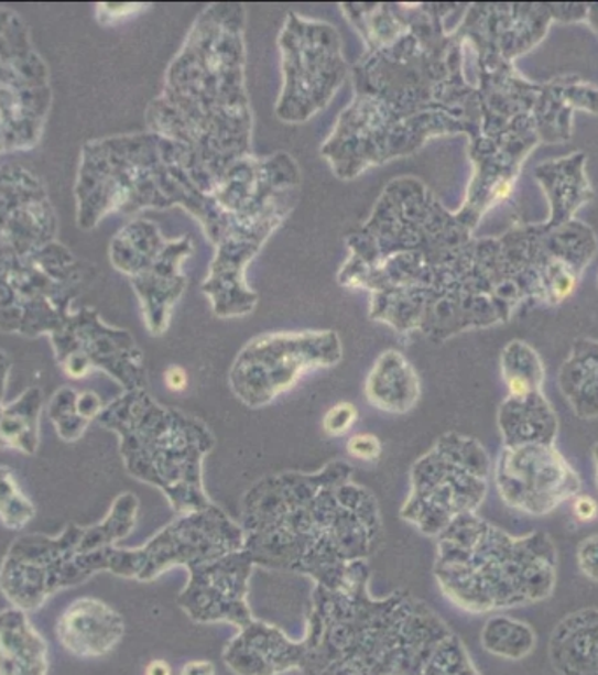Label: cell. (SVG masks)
Instances as JSON below:
<instances>
[{
    "label": "cell",
    "instance_id": "1",
    "mask_svg": "<svg viewBox=\"0 0 598 675\" xmlns=\"http://www.w3.org/2000/svg\"><path fill=\"white\" fill-rule=\"evenodd\" d=\"M350 464L317 472L267 476L243 496V549L255 565L303 574L336 590L357 562H368L382 537L377 499L354 483Z\"/></svg>",
    "mask_w": 598,
    "mask_h": 675
},
{
    "label": "cell",
    "instance_id": "21",
    "mask_svg": "<svg viewBox=\"0 0 598 675\" xmlns=\"http://www.w3.org/2000/svg\"><path fill=\"white\" fill-rule=\"evenodd\" d=\"M347 451L352 459L377 462L382 457V442L374 434H354L347 442Z\"/></svg>",
    "mask_w": 598,
    "mask_h": 675
},
{
    "label": "cell",
    "instance_id": "10",
    "mask_svg": "<svg viewBox=\"0 0 598 675\" xmlns=\"http://www.w3.org/2000/svg\"><path fill=\"white\" fill-rule=\"evenodd\" d=\"M303 642H294L281 629L254 620L240 630L225 651L226 667L237 675H281L302 671Z\"/></svg>",
    "mask_w": 598,
    "mask_h": 675
},
{
    "label": "cell",
    "instance_id": "18",
    "mask_svg": "<svg viewBox=\"0 0 598 675\" xmlns=\"http://www.w3.org/2000/svg\"><path fill=\"white\" fill-rule=\"evenodd\" d=\"M502 377L511 398H525L541 392L544 370L534 350L526 345L513 344L508 347L502 359Z\"/></svg>",
    "mask_w": 598,
    "mask_h": 675
},
{
    "label": "cell",
    "instance_id": "13",
    "mask_svg": "<svg viewBox=\"0 0 598 675\" xmlns=\"http://www.w3.org/2000/svg\"><path fill=\"white\" fill-rule=\"evenodd\" d=\"M366 398L374 409L403 415L418 403L421 383L401 353L387 352L371 371L366 383Z\"/></svg>",
    "mask_w": 598,
    "mask_h": 675
},
{
    "label": "cell",
    "instance_id": "2",
    "mask_svg": "<svg viewBox=\"0 0 598 675\" xmlns=\"http://www.w3.org/2000/svg\"><path fill=\"white\" fill-rule=\"evenodd\" d=\"M357 562L340 588L315 587L303 639L306 675H421L452 630L406 591L373 599Z\"/></svg>",
    "mask_w": 598,
    "mask_h": 675
},
{
    "label": "cell",
    "instance_id": "11",
    "mask_svg": "<svg viewBox=\"0 0 598 675\" xmlns=\"http://www.w3.org/2000/svg\"><path fill=\"white\" fill-rule=\"evenodd\" d=\"M502 446L556 445L561 422L541 392L508 398L497 413Z\"/></svg>",
    "mask_w": 598,
    "mask_h": 675
},
{
    "label": "cell",
    "instance_id": "16",
    "mask_svg": "<svg viewBox=\"0 0 598 675\" xmlns=\"http://www.w3.org/2000/svg\"><path fill=\"white\" fill-rule=\"evenodd\" d=\"M481 644L501 658L522 660L535 647V632L525 621L499 614L485 623Z\"/></svg>",
    "mask_w": 598,
    "mask_h": 675
},
{
    "label": "cell",
    "instance_id": "17",
    "mask_svg": "<svg viewBox=\"0 0 598 675\" xmlns=\"http://www.w3.org/2000/svg\"><path fill=\"white\" fill-rule=\"evenodd\" d=\"M46 646L30 632L0 633V675H46Z\"/></svg>",
    "mask_w": 598,
    "mask_h": 675
},
{
    "label": "cell",
    "instance_id": "9",
    "mask_svg": "<svg viewBox=\"0 0 598 675\" xmlns=\"http://www.w3.org/2000/svg\"><path fill=\"white\" fill-rule=\"evenodd\" d=\"M254 565L247 549L195 565L189 569L187 587L178 595V606L196 623L225 621L238 630L246 629L254 621L247 606V588Z\"/></svg>",
    "mask_w": 598,
    "mask_h": 675
},
{
    "label": "cell",
    "instance_id": "22",
    "mask_svg": "<svg viewBox=\"0 0 598 675\" xmlns=\"http://www.w3.org/2000/svg\"><path fill=\"white\" fill-rule=\"evenodd\" d=\"M577 565L583 576L598 583V534L588 535L577 546Z\"/></svg>",
    "mask_w": 598,
    "mask_h": 675
},
{
    "label": "cell",
    "instance_id": "20",
    "mask_svg": "<svg viewBox=\"0 0 598 675\" xmlns=\"http://www.w3.org/2000/svg\"><path fill=\"white\" fill-rule=\"evenodd\" d=\"M359 418V412L352 403H338L333 409L327 410L324 415L323 429L329 436H345L348 431L352 429Z\"/></svg>",
    "mask_w": 598,
    "mask_h": 675
},
{
    "label": "cell",
    "instance_id": "19",
    "mask_svg": "<svg viewBox=\"0 0 598 675\" xmlns=\"http://www.w3.org/2000/svg\"><path fill=\"white\" fill-rule=\"evenodd\" d=\"M421 675H480L476 672L463 641L454 632L439 644Z\"/></svg>",
    "mask_w": 598,
    "mask_h": 675
},
{
    "label": "cell",
    "instance_id": "24",
    "mask_svg": "<svg viewBox=\"0 0 598 675\" xmlns=\"http://www.w3.org/2000/svg\"><path fill=\"white\" fill-rule=\"evenodd\" d=\"M165 385L172 392H183L187 387V373L181 366H171L165 371Z\"/></svg>",
    "mask_w": 598,
    "mask_h": 675
},
{
    "label": "cell",
    "instance_id": "3",
    "mask_svg": "<svg viewBox=\"0 0 598 675\" xmlns=\"http://www.w3.org/2000/svg\"><path fill=\"white\" fill-rule=\"evenodd\" d=\"M434 578L446 599L469 614L526 608L555 594L558 548L546 532L514 535L466 514L437 535Z\"/></svg>",
    "mask_w": 598,
    "mask_h": 675
},
{
    "label": "cell",
    "instance_id": "5",
    "mask_svg": "<svg viewBox=\"0 0 598 675\" xmlns=\"http://www.w3.org/2000/svg\"><path fill=\"white\" fill-rule=\"evenodd\" d=\"M492 460L471 436L446 433L412 468V490L401 519L425 535H439L455 520L475 514L487 499Z\"/></svg>",
    "mask_w": 598,
    "mask_h": 675
},
{
    "label": "cell",
    "instance_id": "26",
    "mask_svg": "<svg viewBox=\"0 0 598 675\" xmlns=\"http://www.w3.org/2000/svg\"><path fill=\"white\" fill-rule=\"evenodd\" d=\"M144 675H172V668L165 660H153V662L149 663L148 667H145Z\"/></svg>",
    "mask_w": 598,
    "mask_h": 675
},
{
    "label": "cell",
    "instance_id": "25",
    "mask_svg": "<svg viewBox=\"0 0 598 675\" xmlns=\"http://www.w3.org/2000/svg\"><path fill=\"white\" fill-rule=\"evenodd\" d=\"M181 675H216V667L213 662L207 660H195L184 665Z\"/></svg>",
    "mask_w": 598,
    "mask_h": 675
},
{
    "label": "cell",
    "instance_id": "23",
    "mask_svg": "<svg viewBox=\"0 0 598 675\" xmlns=\"http://www.w3.org/2000/svg\"><path fill=\"white\" fill-rule=\"evenodd\" d=\"M573 513L579 522H594L598 516V502L591 496L579 493L573 499Z\"/></svg>",
    "mask_w": 598,
    "mask_h": 675
},
{
    "label": "cell",
    "instance_id": "4",
    "mask_svg": "<svg viewBox=\"0 0 598 675\" xmlns=\"http://www.w3.org/2000/svg\"><path fill=\"white\" fill-rule=\"evenodd\" d=\"M128 424V464L135 476L162 489L178 514L213 505L204 489V459L216 438L196 416L142 398Z\"/></svg>",
    "mask_w": 598,
    "mask_h": 675
},
{
    "label": "cell",
    "instance_id": "12",
    "mask_svg": "<svg viewBox=\"0 0 598 675\" xmlns=\"http://www.w3.org/2000/svg\"><path fill=\"white\" fill-rule=\"evenodd\" d=\"M552 658L564 675H598V608L577 609L556 624Z\"/></svg>",
    "mask_w": 598,
    "mask_h": 675
},
{
    "label": "cell",
    "instance_id": "15",
    "mask_svg": "<svg viewBox=\"0 0 598 675\" xmlns=\"http://www.w3.org/2000/svg\"><path fill=\"white\" fill-rule=\"evenodd\" d=\"M561 387L570 410L583 421L598 416V347L577 353L565 364Z\"/></svg>",
    "mask_w": 598,
    "mask_h": 675
},
{
    "label": "cell",
    "instance_id": "7",
    "mask_svg": "<svg viewBox=\"0 0 598 675\" xmlns=\"http://www.w3.org/2000/svg\"><path fill=\"white\" fill-rule=\"evenodd\" d=\"M242 525L229 519L217 505L178 514L148 546L137 552L121 553L119 562L127 576L151 581L178 565L192 569L195 565L219 560L229 553L243 549Z\"/></svg>",
    "mask_w": 598,
    "mask_h": 675
},
{
    "label": "cell",
    "instance_id": "8",
    "mask_svg": "<svg viewBox=\"0 0 598 675\" xmlns=\"http://www.w3.org/2000/svg\"><path fill=\"white\" fill-rule=\"evenodd\" d=\"M499 498L526 516H547L583 490L581 476L556 445L502 446L492 466Z\"/></svg>",
    "mask_w": 598,
    "mask_h": 675
},
{
    "label": "cell",
    "instance_id": "6",
    "mask_svg": "<svg viewBox=\"0 0 598 675\" xmlns=\"http://www.w3.org/2000/svg\"><path fill=\"white\" fill-rule=\"evenodd\" d=\"M340 357L333 333L264 336L238 356L229 383L238 400L259 409L287 392L306 371L336 364Z\"/></svg>",
    "mask_w": 598,
    "mask_h": 675
},
{
    "label": "cell",
    "instance_id": "27",
    "mask_svg": "<svg viewBox=\"0 0 598 675\" xmlns=\"http://www.w3.org/2000/svg\"><path fill=\"white\" fill-rule=\"evenodd\" d=\"M591 459H594L595 466V485H597L598 489V442L595 443L594 448H591Z\"/></svg>",
    "mask_w": 598,
    "mask_h": 675
},
{
    "label": "cell",
    "instance_id": "14",
    "mask_svg": "<svg viewBox=\"0 0 598 675\" xmlns=\"http://www.w3.org/2000/svg\"><path fill=\"white\" fill-rule=\"evenodd\" d=\"M62 641L67 650L79 656H102L118 644L123 635L121 618L106 606L94 612V617L76 620L62 629Z\"/></svg>",
    "mask_w": 598,
    "mask_h": 675
}]
</instances>
